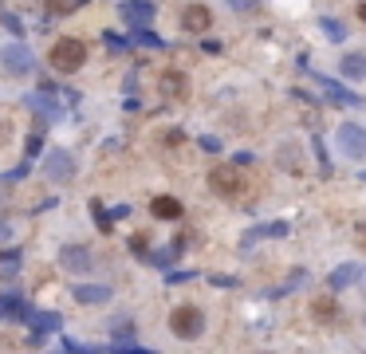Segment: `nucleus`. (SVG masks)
Instances as JSON below:
<instances>
[{
    "mask_svg": "<svg viewBox=\"0 0 366 354\" xmlns=\"http://www.w3.org/2000/svg\"><path fill=\"white\" fill-rule=\"evenodd\" d=\"M51 67L60 71V75H75V71L87 63V44L83 39H75V36H63V39H55L51 44Z\"/></svg>",
    "mask_w": 366,
    "mask_h": 354,
    "instance_id": "nucleus-1",
    "label": "nucleus"
},
{
    "mask_svg": "<svg viewBox=\"0 0 366 354\" xmlns=\"http://www.w3.org/2000/svg\"><path fill=\"white\" fill-rule=\"evenodd\" d=\"M339 71H343L346 79H366V55H362V51L343 55V59H339Z\"/></svg>",
    "mask_w": 366,
    "mask_h": 354,
    "instance_id": "nucleus-17",
    "label": "nucleus"
},
{
    "mask_svg": "<svg viewBox=\"0 0 366 354\" xmlns=\"http://www.w3.org/2000/svg\"><path fill=\"white\" fill-rule=\"evenodd\" d=\"M119 12H122V20H126L130 28H146L158 8H154V0H122Z\"/></svg>",
    "mask_w": 366,
    "mask_h": 354,
    "instance_id": "nucleus-8",
    "label": "nucleus"
},
{
    "mask_svg": "<svg viewBox=\"0 0 366 354\" xmlns=\"http://www.w3.org/2000/svg\"><path fill=\"white\" fill-rule=\"evenodd\" d=\"M335 146L343 157H366V126L358 122H343L335 134Z\"/></svg>",
    "mask_w": 366,
    "mask_h": 354,
    "instance_id": "nucleus-4",
    "label": "nucleus"
},
{
    "mask_svg": "<svg viewBox=\"0 0 366 354\" xmlns=\"http://www.w3.org/2000/svg\"><path fill=\"white\" fill-rule=\"evenodd\" d=\"M24 154H28V162H32L36 154H40V134H32V138H28V146H24Z\"/></svg>",
    "mask_w": 366,
    "mask_h": 354,
    "instance_id": "nucleus-25",
    "label": "nucleus"
},
{
    "mask_svg": "<svg viewBox=\"0 0 366 354\" xmlns=\"http://www.w3.org/2000/svg\"><path fill=\"white\" fill-rule=\"evenodd\" d=\"M362 291H366V284H362Z\"/></svg>",
    "mask_w": 366,
    "mask_h": 354,
    "instance_id": "nucleus-32",
    "label": "nucleus"
},
{
    "mask_svg": "<svg viewBox=\"0 0 366 354\" xmlns=\"http://www.w3.org/2000/svg\"><path fill=\"white\" fill-rule=\"evenodd\" d=\"M60 264L67 268V272L83 275V272H91V264H95V256H91L83 244H67V248L60 252Z\"/></svg>",
    "mask_w": 366,
    "mask_h": 354,
    "instance_id": "nucleus-11",
    "label": "nucleus"
},
{
    "mask_svg": "<svg viewBox=\"0 0 366 354\" xmlns=\"http://www.w3.org/2000/svg\"><path fill=\"white\" fill-rule=\"evenodd\" d=\"M225 4H228L233 12H252V8L260 4V0H225Z\"/></svg>",
    "mask_w": 366,
    "mask_h": 354,
    "instance_id": "nucleus-23",
    "label": "nucleus"
},
{
    "mask_svg": "<svg viewBox=\"0 0 366 354\" xmlns=\"http://www.w3.org/2000/svg\"><path fill=\"white\" fill-rule=\"evenodd\" d=\"M193 280V272H169L166 275V284H189Z\"/></svg>",
    "mask_w": 366,
    "mask_h": 354,
    "instance_id": "nucleus-26",
    "label": "nucleus"
},
{
    "mask_svg": "<svg viewBox=\"0 0 366 354\" xmlns=\"http://www.w3.org/2000/svg\"><path fill=\"white\" fill-rule=\"evenodd\" d=\"M284 232H287V225H284V221H276V225H256V228H248V232L240 236V244H244V248H252L256 240H264V236H284Z\"/></svg>",
    "mask_w": 366,
    "mask_h": 354,
    "instance_id": "nucleus-16",
    "label": "nucleus"
},
{
    "mask_svg": "<svg viewBox=\"0 0 366 354\" xmlns=\"http://www.w3.org/2000/svg\"><path fill=\"white\" fill-rule=\"evenodd\" d=\"M315 87L327 91V98H331V103H339V107H358V103H362L358 95H351L346 87H339V83H331V79H323V75H315Z\"/></svg>",
    "mask_w": 366,
    "mask_h": 354,
    "instance_id": "nucleus-12",
    "label": "nucleus"
},
{
    "mask_svg": "<svg viewBox=\"0 0 366 354\" xmlns=\"http://www.w3.org/2000/svg\"><path fill=\"white\" fill-rule=\"evenodd\" d=\"M311 315H315L319 323H335V319H339V307H335V299H331V295H319L315 303H311Z\"/></svg>",
    "mask_w": 366,
    "mask_h": 354,
    "instance_id": "nucleus-18",
    "label": "nucleus"
},
{
    "mask_svg": "<svg viewBox=\"0 0 366 354\" xmlns=\"http://www.w3.org/2000/svg\"><path fill=\"white\" fill-rule=\"evenodd\" d=\"M32 48H24V44H8V48H0V71L4 75H28L32 71Z\"/></svg>",
    "mask_w": 366,
    "mask_h": 354,
    "instance_id": "nucleus-6",
    "label": "nucleus"
},
{
    "mask_svg": "<svg viewBox=\"0 0 366 354\" xmlns=\"http://www.w3.org/2000/svg\"><path fill=\"white\" fill-rule=\"evenodd\" d=\"M178 256H181V252L169 244V248H154V252H146V260H150V264H158V268H169L174 260H178Z\"/></svg>",
    "mask_w": 366,
    "mask_h": 354,
    "instance_id": "nucleus-19",
    "label": "nucleus"
},
{
    "mask_svg": "<svg viewBox=\"0 0 366 354\" xmlns=\"http://www.w3.org/2000/svg\"><path fill=\"white\" fill-rule=\"evenodd\" d=\"M299 284H303V272H292V280H287V284H284V291H296Z\"/></svg>",
    "mask_w": 366,
    "mask_h": 354,
    "instance_id": "nucleus-28",
    "label": "nucleus"
},
{
    "mask_svg": "<svg viewBox=\"0 0 366 354\" xmlns=\"http://www.w3.org/2000/svg\"><path fill=\"white\" fill-rule=\"evenodd\" d=\"M91 213H95V221H99V228H103V232H110V228H115V221H110V213H103V209L95 205V201H91Z\"/></svg>",
    "mask_w": 366,
    "mask_h": 354,
    "instance_id": "nucleus-22",
    "label": "nucleus"
},
{
    "mask_svg": "<svg viewBox=\"0 0 366 354\" xmlns=\"http://www.w3.org/2000/svg\"><path fill=\"white\" fill-rule=\"evenodd\" d=\"M71 295H75L79 303H107L110 287L107 284H75V287H71Z\"/></svg>",
    "mask_w": 366,
    "mask_h": 354,
    "instance_id": "nucleus-15",
    "label": "nucleus"
},
{
    "mask_svg": "<svg viewBox=\"0 0 366 354\" xmlns=\"http://www.w3.org/2000/svg\"><path fill=\"white\" fill-rule=\"evenodd\" d=\"M130 39H134V44H142V48H162V39L154 36L150 28H134V32H130Z\"/></svg>",
    "mask_w": 366,
    "mask_h": 354,
    "instance_id": "nucleus-21",
    "label": "nucleus"
},
{
    "mask_svg": "<svg viewBox=\"0 0 366 354\" xmlns=\"http://www.w3.org/2000/svg\"><path fill=\"white\" fill-rule=\"evenodd\" d=\"M319 28L327 32V39H335V44H343V39H346V28L339 24V20H331V16H323V20H319Z\"/></svg>",
    "mask_w": 366,
    "mask_h": 354,
    "instance_id": "nucleus-20",
    "label": "nucleus"
},
{
    "mask_svg": "<svg viewBox=\"0 0 366 354\" xmlns=\"http://www.w3.org/2000/svg\"><path fill=\"white\" fill-rule=\"evenodd\" d=\"M12 236V228H8V221H0V244H4V240H8Z\"/></svg>",
    "mask_w": 366,
    "mask_h": 354,
    "instance_id": "nucleus-30",
    "label": "nucleus"
},
{
    "mask_svg": "<svg viewBox=\"0 0 366 354\" xmlns=\"http://www.w3.org/2000/svg\"><path fill=\"white\" fill-rule=\"evenodd\" d=\"M169 331L178 334V339H197L205 331V315L197 307H178V311L169 315Z\"/></svg>",
    "mask_w": 366,
    "mask_h": 354,
    "instance_id": "nucleus-5",
    "label": "nucleus"
},
{
    "mask_svg": "<svg viewBox=\"0 0 366 354\" xmlns=\"http://www.w3.org/2000/svg\"><path fill=\"white\" fill-rule=\"evenodd\" d=\"M358 275H362L358 264H339L335 272L327 275V287H331V291H346L351 284H358Z\"/></svg>",
    "mask_w": 366,
    "mask_h": 354,
    "instance_id": "nucleus-13",
    "label": "nucleus"
},
{
    "mask_svg": "<svg viewBox=\"0 0 366 354\" xmlns=\"http://www.w3.org/2000/svg\"><path fill=\"white\" fill-rule=\"evenodd\" d=\"M358 20L366 24V0H358Z\"/></svg>",
    "mask_w": 366,
    "mask_h": 354,
    "instance_id": "nucleus-31",
    "label": "nucleus"
},
{
    "mask_svg": "<svg viewBox=\"0 0 366 354\" xmlns=\"http://www.w3.org/2000/svg\"><path fill=\"white\" fill-rule=\"evenodd\" d=\"M44 173H48L51 181H71V177H75V157H71V150H48Z\"/></svg>",
    "mask_w": 366,
    "mask_h": 354,
    "instance_id": "nucleus-7",
    "label": "nucleus"
},
{
    "mask_svg": "<svg viewBox=\"0 0 366 354\" xmlns=\"http://www.w3.org/2000/svg\"><path fill=\"white\" fill-rule=\"evenodd\" d=\"M181 28H185L189 36H201V32L213 28V12H209L205 4H189V8L181 12Z\"/></svg>",
    "mask_w": 366,
    "mask_h": 354,
    "instance_id": "nucleus-10",
    "label": "nucleus"
},
{
    "mask_svg": "<svg viewBox=\"0 0 366 354\" xmlns=\"http://www.w3.org/2000/svg\"><path fill=\"white\" fill-rule=\"evenodd\" d=\"M24 103H28L32 114H40V122H36V134H44L51 122H60V118H63V103L51 95V91H36V95H28Z\"/></svg>",
    "mask_w": 366,
    "mask_h": 354,
    "instance_id": "nucleus-3",
    "label": "nucleus"
},
{
    "mask_svg": "<svg viewBox=\"0 0 366 354\" xmlns=\"http://www.w3.org/2000/svg\"><path fill=\"white\" fill-rule=\"evenodd\" d=\"M150 213L158 216V221H181L185 209H181L178 197H154V201H150Z\"/></svg>",
    "mask_w": 366,
    "mask_h": 354,
    "instance_id": "nucleus-14",
    "label": "nucleus"
},
{
    "mask_svg": "<svg viewBox=\"0 0 366 354\" xmlns=\"http://www.w3.org/2000/svg\"><path fill=\"white\" fill-rule=\"evenodd\" d=\"M158 95H166V98H185L189 95V75L185 71H162L158 75Z\"/></svg>",
    "mask_w": 366,
    "mask_h": 354,
    "instance_id": "nucleus-9",
    "label": "nucleus"
},
{
    "mask_svg": "<svg viewBox=\"0 0 366 354\" xmlns=\"http://www.w3.org/2000/svg\"><path fill=\"white\" fill-rule=\"evenodd\" d=\"M0 20H4V28H8V32H16V36H24V32H20V20H16V16H8V12H4V16H0Z\"/></svg>",
    "mask_w": 366,
    "mask_h": 354,
    "instance_id": "nucleus-27",
    "label": "nucleus"
},
{
    "mask_svg": "<svg viewBox=\"0 0 366 354\" xmlns=\"http://www.w3.org/2000/svg\"><path fill=\"white\" fill-rule=\"evenodd\" d=\"M63 350H67V354H99V350H87V346L75 343V339H63Z\"/></svg>",
    "mask_w": 366,
    "mask_h": 354,
    "instance_id": "nucleus-24",
    "label": "nucleus"
},
{
    "mask_svg": "<svg viewBox=\"0 0 366 354\" xmlns=\"http://www.w3.org/2000/svg\"><path fill=\"white\" fill-rule=\"evenodd\" d=\"M201 146H205L209 154H217V150H221V142H217V138H201Z\"/></svg>",
    "mask_w": 366,
    "mask_h": 354,
    "instance_id": "nucleus-29",
    "label": "nucleus"
},
{
    "mask_svg": "<svg viewBox=\"0 0 366 354\" xmlns=\"http://www.w3.org/2000/svg\"><path fill=\"white\" fill-rule=\"evenodd\" d=\"M209 189H213L217 197H225V201H237L248 185H244L240 166H213L209 169Z\"/></svg>",
    "mask_w": 366,
    "mask_h": 354,
    "instance_id": "nucleus-2",
    "label": "nucleus"
}]
</instances>
